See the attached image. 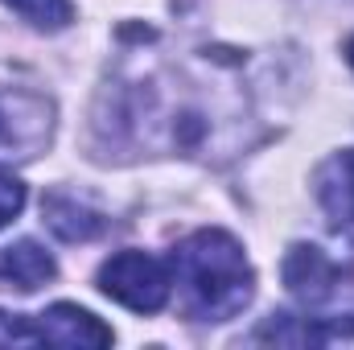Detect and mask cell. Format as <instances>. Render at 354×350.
<instances>
[{"label":"cell","mask_w":354,"mask_h":350,"mask_svg":"<svg viewBox=\"0 0 354 350\" xmlns=\"http://www.w3.org/2000/svg\"><path fill=\"white\" fill-rule=\"evenodd\" d=\"M169 272H174V284L181 288L185 313L198 322H227L256 293V272L243 256L239 239L218 227H202L185 235L174 248Z\"/></svg>","instance_id":"6da1fadb"},{"label":"cell","mask_w":354,"mask_h":350,"mask_svg":"<svg viewBox=\"0 0 354 350\" xmlns=\"http://www.w3.org/2000/svg\"><path fill=\"white\" fill-rule=\"evenodd\" d=\"M37 326L17 313H0V347H37Z\"/></svg>","instance_id":"ba28073f"},{"label":"cell","mask_w":354,"mask_h":350,"mask_svg":"<svg viewBox=\"0 0 354 350\" xmlns=\"http://www.w3.org/2000/svg\"><path fill=\"white\" fill-rule=\"evenodd\" d=\"M54 272H58L54 256L41 243H33V239H21V243L0 248V280L12 284V288H21V293L41 288L46 280H54Z\"/></svg>","instance_id":"277c9868"},{"label":"cell","mask_w":354,"mask_h":350,"mask_svg":"<svg viewBox=\"0 0 354 350\" xmlns=\"http://www.w3.org/2000/svg\"><path fill=\"white\" fill-rule=\"evenodd\" d=\"M46 223H50V231H54L58 239H66V243H87L95 235H103V227H107L103 214H95L91 206L79 202V198H62V194H54V198L46 202Z\"/></svg>","instance_id":"8992f818"},{"label":"cell","mask_w":354,"mask_h":350,"mask_svg":"<svg viewBox=\"0 0 354 350\" xmlns=\"http://www.w3.org/2000/svg\"><path fill=\"white\" fill-rule=\"evenodd\" d=\"M37 338L50 342V347H66V350H83V347H111V326H103L91 309H79V305H50L37 322Z\"/></svg>","instance_id":"3957f363"},{"label":"cell","mask_w":354,"mask_h":350,"mask_svg":"<svg viewBox=\"0 0 354 350\" xmlns=\"http://www.w3.org/2000/svg\"><path fill=\"white\" fill-rule=\"evenodd\" d=\"M99 288L132 313H157L174 293V272L149 252H120L99 268Z\"/></svg>","instance_id":"7a4b0ae2"},{"label":"cell","mask_w":354,"mask_h":350,"mask_svg":"<svg viewBox=\"0 0 354 350\" xmlns=\"http://www.w3.org/2000/svg\"><path fill=\"white\" fill-rule=\"evenodd\" d=\"M21 21H29L33 29H46V33H58L75 21V4L71 0H4Z\"/></svg>","instance_id":"52a82bcc"},{"label":"cell","mask_w":354,"mask_h":350,"mask_svg":"<svg viewBox=\"0 0 354 350\" xmlns=\"http://www.w3.org/2000/svg\"><path fill=\"white\" fill-rule=\"evenodd\" d=\"M346 62H351V66H354V37H351V42H346Z\"/></svg>","instance_id":"30bf717a"},{"label":"cell","mask_w":354,"mask_h":350,"mask_svg":"<svg viewBox=\"0 0 354 350\" xmlns=\"http://www.w3.org/2000/svg\"><path fill=\"white\" fill-rule=\"evenodd\" d=\"M0 136H4V111H0Z\"/></svg>","instance_id":"8fae6325"},{"label":"cell","mask_w":354,"mask_h":350,"mask_svg":"<svg viewBox=\"0 0 354 350\" xmlns=\"http://www.w3.org/2000/svg\"><path fill=\"white\" fill-rule=\"evenodd\" d=\"M21 206H25V181L0 169V227H8L21 214Z\"/></svg>","instance_id":"9c48e42d"},{"label":"cell","mask_w":354,"mask_h":350,"mask_svg":"<svg viewBox=\"0 0 354 350\" xmlns=\"http://www.w3.org/2000/svg\"><path fill=\"white\" fill-rule=\"evenodd\" d=\"M317 202L342 227H354V149L330 157L317 169Z\"/></svg>","instance_id":"5b68a950"}]
</instances>
